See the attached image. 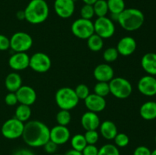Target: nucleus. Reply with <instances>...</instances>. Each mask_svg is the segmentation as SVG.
<instances>
[{
    "mask_svg": "<svg viewBox=\"0 0 156 155\" xmlns=\"http://www.w3.org/2000/svg\"><path fill=\"white\" fill-rule=\"evenodd\" d=\"M21 137L25 144L30 147H43L50 141V129L39 120H30L24 124Z\"/></svg>",
    "mask_w": 156,
    "mask_h": 155,
    "instance_id": "nucleus-1",
    "label": "nucleus"
},
{
    "mask_svg": "<svg viewBox=\"0 0 156 155\" xmlns=\"http://www.w3.org/2000/svg\"><path fill=\"white\" fill-rule=\"evenodd\" d=\"M24 12L27 22L31 24H40L48 18L50 9L45 0H30Z\"/></svg>",
    "mask_w": 156,
    "mask_h": 155,
    "instance_id": "nucleus-2",
    "label": "nucleus"
},
{
    "mask_svg": "<svg viewBox=\"0 0 156 155\" xmlns=\"http://www.w3.org/2000/svg\"><path fill=\"white\" fill-rule=\"evenodd\" d=\"M144 21V14L140 9L134 8L125 9L117 18V22L122 28L129 32L139 30L143 25Z\"/></svg>",
    "mask_w": 156,
    "mask_h": 155,
    "instance_id": "nucleus-3",
    "label": "nucleus"
},
{
    "mask_svg": "<svg viewBox=\"0 0 156 155\" xmlns=\"http://www.w3.org/2000/svg\"><path fill=\"white\" fill-rule=\"evenodd\" d=\"M55 101L60 109L70 111L79 104V99L74 89L64 87L57 90L55 94Z\"/></svg>",
    "mask_w": 156,
    "mask_h": 155,
    "instance_id": "nucleus-4",
    "label": "nucleus"
},
{
    "mask_svg": "<svg viewBox=\"0 0 156 155\" xmlns=\"http://www.w3.org/2000/svg\"><path fill=\"white\" fill-rule=\"evenodd\" d=\"M110 94L118 99H126L133 92V87L127 79L123 77L114 78L109 82Z\"/></svg>",
    "mask_w": 156,
    "mask_h": 155,
    "instance_id": "nucleus-5",
    "label": "nucleus"
},
{
    "mask_svg": "<svg viewBox=\"0 0 156 155\" xmlns=\"http://www.w3.org/2000/svg\"><path fill=\"white\" fill-rule=\"evenodd\" d=\"M33 45V39L26 32H16L10 38V48L15 53H26Z\"/></svg>",
    "mask_w": 156,
    "mask_h": 155,
    "instance_id": "nucleus-6",
    "label": "nucleus"
},
{
    "mask_svg": "<svg viewBox=\"0 0 156 155\" xmlns=\"http://www.w3.org/2000/svg\"><path fill=\"white\" fill-rule=\"evenodd\" d=\"M24 123L17 119L15 117L6 120L1 128L3 137L9 140H15L22 136Z\"/></svg>",
    "mask_w": 156,
    "mask_h": 155,
    "instance_id": "nucleus-7",
    "label": "nucleus"
},
{
    "mask_svg": "<svg viewBox=\"0 0 156 155\" xmlns=\"http://www.w3.org/2000/svg\"><path fill=\"white\" fill-rule=\"evenodd\" d=\"M72 33L75 36L82 40H87L94 33V23L91 20L79 18L72 24Z\"/></svg>",
    "mask_w": 156,
    "mask_h": 155,
    "instance_id": "nucleus-8",
    "label": "nucleus"
},
{
    "mask_svg": "<svg viewBox=\"0 0 156 155\" xmlns=\"http://www.w3.org/2000/svg\"><path fill=\"white\" fill-rule=\"evenodd\" d=\"M94 33L102 39H108L114 36L115 33V25L111 18L105 17L97 18L94 22Z\"/></svg>",
    "mask_w": 156,
    "mask_h": 155,
    "instance_id": "nucleus-9",
    "label": "nucleus"
},
{
    "mask_svg": "<svg viewBox=\"0 0 156 155\" xmlns=\"http://www.w3.org/2000/svg\"><path fill=\"white\" fill-rule=\"evenodd\" d=\"M51 59L46 53L37 52L30 56L29 67L37 73H45L51 67Z\"/></svg>",
    "mask_w": 156,
    "mask_h": 155,
    "instance_id": "nucleus-10",
    "label": "nucleus"
},
{
    "mask_svg": "<svg viewBox=\"0 0 156 155\" xmlns=\"http://www.w3.org/2000/svg\"><path fill=\"white\" fill-rule=\"evenodd\" d=\"M139 91L147 97L156 95V78L154 76L145 75L139 80L137 84Z\"/></svg>",
    "mask_w": 156,
    "mask_h": 155,
    "instance_id": "nucleus-11",
    "label": "nucleus"
},
{
    "mask_svg": "<svg viewBox=\"0 0 156 155\" xmlns=\"http://www.w3.org/2000/svg\"><path fill=\"white\" fill-rule=\"evenodd\" d=\"M54 10L61 18H69L75 12L74 0H55Z\"/></svg>",
    "mask_w": 156,
    "mask_h": 155,
    "instance_id": "nucleus-12",
    "label": "nucleus"
},
{
    "mask_svg": "<svg viewBox=\"0 0 156 155\" xmlns=\"http://www.w3.org/2000/svg\"><path fill=\"white\" fill-rule=\"evenodd\" d=\"M70 131L66 126H57L50 129V140L57 145L66 144L70 139Z\"/></svg>",
    "mask_w": 156,
    "mask_h": 155,
    "instance_id": "nucleus-13",
    "label": "nucleus"
},
{
    "mask_svg": "<svg viewBox=\"0 0 156 155\" xmlns=\"http://www.w3.org/2000/svg\"><path fill=\"white\" fill-rule=\"evenodd\" d=\"M18 98V101L20 104L31 106L36 102L37 93L33 88L27 85H22L15 92Z\"/></svg>",
    "mask_w": 156,
    "mask_h": 155,
    "instance_id": "nucleus-14",
    "label": "nucleus"
},
{
    "mask_svg": "<svg viewBox=\"0 0 156 155\" xmlns=\"http://www.w3.org/2000/svg\"><path fill=\"white\" fill-rule=\"evenodd\" d=\"M30 56L26 53H15L9 59V65L15 71H22L29 67Z\"/></svg>",
    "mask_w": 156,
    "mask_h": 155,
    "instance_id": "nucleus-15",
    "label": "nucleus"
},
{
    "mask_svg": "<svg viewBox=\"0 0 156 155\" xmlns=\"http://www.w3.org/2000/svg\"><path fill=\"white\" fill-rule=\"evenodd\" d=\"M93 75L98 81L109 83L114 78V70L107 63L99 64L94 68Z\"/></svg>",
    "mask_w": 156,
    "mask_h": 155,
    "instance_id": "nucleus-16",
    "label": "nucleus"
},
{
    "mask_svg": "<svg viewBox=\"0 0 156 155\" xmlns=\"http://www.w3.org/2000/svg\"><path fill=\"white\" fill-rule=\"evenodd\" d=\"M85 105L88 111L98 113L105 109L107 103L105 97L95 94H90L85 100Z\"/></svg>",
    "mask_w": 156,
    "mask_h": 155,
    "instance_id": "nucleus-17",
    "label": "nucleus"
},
{
    "mask_svg": "<svg viewBox=\"0 0 156 155\" xmlns=\"http://www.w3.org/2000/svg\"><path fill=\"white\" fill-rule=\"evenodd\" d=\"M136 41L132 36H124L118 41L117 50L119 55L123 56H129L136 50Z\"/></svg>",
    "mask_w": 156,
    "mask_h": 155,
    "instance_id": "nucleus-18",
    "label": "nucleus"
},
{
    "mask_svg": "<svg viewBox=\"0 0 156 155\" xmlns=\"http://www.w3.org/2000/svg\"><path fill=\"white\" fill-rule=\"evenodd\" d=\"M81 125L85 131L97 130L101 125L100 118L96 112L87 111L81 117Z\"/></svg>",
    "mask_w": 156,
    "mask_h": 155,
    "instance_id": "nucleus-19",
    "label": "nucleus"
},
{
    "mask_svg": "<svg viewBox=\"0 0 156 155\" xmlns=\"http://www.w3.org/2000/svg\"><path fill=\"white\" fill-rule=\"evenodd\" d=\"M141 65L148 74L156 75V53H146L141 59Z\"/></svg>",
    "mask_w": 156,
    "mask_h": 155,
    "instance_id": "nucleus-20",
    "label": "nucleus"
},
{
    "mask_svg": "<svg viewBox=\"0 0 156 155\" xmlns=\"http://www.w3.org/2000/svg\"><path fill=\"white\" fill-rule=\"evenodd\" d=\"M99 129L101 135L106 140H114L117 134L118 133L117 126L111 120H105L101 123Z\"/></svg>",
    "mask_w": 156,
    "mask_h": 155,
    "instance_id": "nucleus-21",
    "label": "nucleus"
},
{
    "mask_svg": "<svg viewBox=\"0 0 156 155\" xmlns=\"http://www.w3.org/2000/svg\"><path fill=\"white\" fill-rule=\"evenodd\" d=\"M5 86L9 92H16L22 86V79L17 72H11L5 79Z\"/></svg>",
    "mask_w": 156,
    "mask_h": 155,
    "instance_id": "nucleus-22",
    "label": "nucleus"
},
{
    "mask_svg": "<svg viewBox=\"0 0 156 155\" xmlns=\"http://www.w3.org/2000/svg\"><path fill=\"white\" fill-rule=\"evenodd\" d=\"M140 114L145 120L156 119V102L147 101L143 103L140 109Z\"/></svg>",
    "mask_w": 156,
    "mask_h": 155,
    "instance_id": "nucleus-23",
    "label": "nucleus"
},
{
    "mask_svg": "<svg viewBox=\"0 0 156 155\" xmlns=\"http://www.w3.org/2000/svg\"><path fill=\"white\" fill-rule=\"evenodd\" d=\"M15 117L22 122H27L31 116V109L30 106L19 104L17 106L15 112Z\"/></svg>",
    "mask_w": 156,
    "mask_h": 155,
    "instance_id": "nucleus-24",
    "label": "nucleus"
},
{
    "mask_svg": "<svg viewBox=\"0 0 156 155\" xmlns=\"http://www.w3.org/2000/svg\"><path fill=\"white\" fill-rule=\"evenodd\" d=\"M87 46L92 52H98L102 50L104 46V39L96 33L91 35L87 39Z\"/></svg>",
    "mask_w": 156,
    "mask_h": 155,
    "instance_id": "nucleus-25",
    "label": "nucleus"
},
{
    "mask_svg": "<svg viewBox=\"0 0 156 155\" xmlns=\"http://www.w3.org/2000/svg\"><path fill=\"white\" fill-rule=\"evenodd\" d=\"M108 10L113 15H120L125 9L124 0H107Z\"/></svg>",
    "mask_w": 156,
    "mask_h": 155,
    "instance_id": "nucleus-26",
    "label": "nucleus"
},
{
    "mask_svg": "<svg viewBox=\"0 0 156 155\" xmlns=\"http://www.w3.org/2000/svg\"><path fill=\"white\" fill-rule=\"evenodd\" d=\"M92 5L94 8V15H96L98 18L105 17L109 12L107 0H98Z\"/></svg>",
    "mask_w": 156,
    "mask_h": 155,
    "instance_id": "nucleus-27",
    "label": "nucleus"
},
{
    "mask_svg": "<svg viewBox=\"0 0 156 155\" xmlns=\"http://www.w3.org/2000/svg\"><path fill=\"white\" fill-rule=\"evenodd\" d=\"M86 140L84 135L82 134H76L73 135L71 138V145L73 149H75L79 151H82L85 146L87 145Z\"/></svg>",
    "mask_w": 156,
    "mask_h": 155,
    "instance_id": "nucleus-28",
    "label": "nucleus"
},
{
    "mask_svg": "<svg viewBox=\"0 0 156 155\" xmlns=\"http://www.w3.org/2000/svg\"><path fill=\"white\" fill-rule=\"evenodd\" d=\"M56 119L58 125H59V126H68L72 119V115L70 114L69 110L60 109L56 114Z\"/></svg>",
    "mask_w": 156,
    "mask_h": 155,
    "instance_id": "nucleus-29",
    "label": "nucleus"
},
{
    "mask_svg": "<svg viewBox=\"0 0 156 155\" xmlns=\"http://www.w3.org/2000/svg\"><path fill=\"white\" fill-rule=\"evenodd\" d=\"M94 94L105 97L110 94V87L108 82L98 81L94 87Z\"/></svg>",
    "mask_w": 156,
    "mask_h": 155,
    "instance_id": "nucleus-30",
    "label": "nucleus"
},
{
    "mask_svg": "<svg viewBox=\"0 0 156 155\" xmlns=\"http://www.w3.org/2000/svg\"><path fill=\"white\" fill-rule=\"evenodd\" d=\"M98 155H120V153L115 144H106L98 149Z\"/></svg>",
    "mask_w": 156,
    "mask_h": 155,
    "instance_id": "nucleus-31",
    "label": "nucleus"
},
{
    "mask_svg": "<svg viewBox=\"0 0 156 155\" xmlns=\"http://www.w3.org/2000/svg\"><path fill=\"white\" fill-rule=\"evenodd\" d=\"M119 53L115 47H108L104 51L103 58L106 62H113L117 59Z\"/></svg>",
    "mask_w": 156,
    "mask_h": 155,
    "instance_id": "nucleus-32",
    "label": "nucleus"
},
{
    "mask_svg": "<svg viewBox=\"0 0 156 155\" xmlns=\"http://www.w3.org/2000/svg\"><path fill=\"white\" fill-rule=\"evenodd\" d=\"M114 143L115 145L117 147H125L129 144V138L126 134L120 132V133H117L115 138H114Z\"/></svg>",
    "mask_w": 156,
    "mask_h": 155,
    "instance_id": "nucleus-33",
    "label": "nucleus"
},
{
    "mask_svg": "<svg viewBox=\"0 0 156 155\" xmlns=\"http://www.w3.org/2000/svg\"><path fill=\"white\" fill-rule=\"evenodd\" d=\"M74 90L79 100H85L90 94L89 88L85 84H80L77 85Z\"/></svg>",
    "mask_w": 156,
    "mask_h": 155,
    "instance_id": "nucleus-34",
    "label": "nucleus"
},
{
    "mask_svg": "<svg viewBox=\"0 0 156 155\" xmlns=\"http://www.w3.org/2000/svg\"><path fill=\"white\" fill-rule=\"evenodd\" d=\"M80 15L82 18L91 20L94 16V8L92 5H84L80 10Z\"/></svg>",
    "mask_w": 156,
    "mask_h": 155,
    "instance_id": "nucleus-35",
    "label": "nucleus"
},
{
    "mask_svg": "<svg viewBox=\"0 0 156 155\" xmlns=\"http://www.w3.org/2000/svg\"><path fill=\"white\" fill-rule=\"evenodd\" d=\"M84 136L88 144H95L99 139V134L97 130L85 131Z\"/></svg>",
    "mask_w": 156,
    "mask_h": 155,
    "instance_id": "nucleus-36",
    "label": "nucleus"
},
{
    "mask_svg": "<svg viewBox=\"0 0 156 155\" xmlns=\"http://www.w3.org/2000/svg\"><path fill=\"white\" fill-rule=\"evenodd\" d=\"M5 103L8 105V106H15L18 103V98L15 92H9L6 94L5 97Z\"/></svg>",
    "mask_w": 156,
    "mask_h": 155,
    "instance_id": "nucleus-37",
    "label": "nucleus"
},
{
    "mask_svg": "<svg viewBox=\"0 0 156 155\" xmlns=\"http://www.w3.org/2000/svg\"><path fill=\"white\" fill-rule=\"evenodd\" d=\"M82 155H98V148L95 144H87L82 151Z\"/></svg>",
    "mask_w": 156,
    "mask_h": 155,
    "instance_id": "nucleus-38",
    "label": "nucleus"
},
{
    "mask_svg": "<svg viewBox=\"0 0 156 155\" xmlns=\"http://www.w3.org/2000/svg\"><path fill=\"white\" fill-rule=\"evenodd\" d=\"M10 48V39L3 34H0V51H5Z\"/></svg>",
    "mask_w": 156,
    "mask_h": 155,
    "instance_id": "nucleus-39",
    "label": "nucleus"
},
{
    "mask_svg": "<svg viewBox=\"0 0 156 155\" xmlns=\"http://www.w3.org/2000/svg\"><path fill=\"white\" fill-rule=\"evenodd\" d=\"M43 147H44V150H45L47 153H50V154H53V153H56V150H57L58 145L50 140V141H47Z\"/></svg>",
    "mask_w": 156,
    "mask_h": 155,
    "instance_id": "nucleus-40",
    "label": "nucleus"
},
{
    "mask_svg": "<svg viewBox=\"0 0 156 155\" xmlns=\"http://www.w3.org/2000/svg\"><path fill=\"white\" fill-rule=\"evenodd\" d=\"M152 151L146 146H139L134 150L133 155H151Z\"/></svg>",
    "mask_w": 156,
    "mask_h": 155,
    "instance_id": "nucleus-41",
    "label": "nucleus"
},
{
    "mask_svg": "<svg viewBox=\"0 0 156 155\" xmlns=\"http://www.w3.org/2000/svg\"><path fill=\"white\" fill-rule=\"evenodd\" d=\"M13 155H34V153L29 149L21 148L17 150Z\"/></svg>",
    "mask_w": 156,
    "mask_h": 155,
    "instance_id": "nucleus-42",
    "label": "nucleus"
},
{
    "mask_svg": "<svg viewBox=\"0 0 156 155\" xmlns=\"http://www.w3.org/2000/svg\"><path fill=\"white\" fill-rule=\"evenodd\" d=\"M64 155H82V151H79L75 149H70V150H67Z\"/></svg>",
    "mask_w": 156,
    "mask_h": 155,
    "instance_id": "nucleus-43",
    "label": "nucleus"
},
{
    "mask_svg": "<svg viewBox=\"0 0 156 155\" xmlns=\"http://www.w3.org/2000/svg\"><path fill=\"white\" fill-rule=\"evenodd\" d=\"M17 18L19 20H25V17H24V11H18L17 12L16 15Z\"/></svg>",
    "mask_w": 156,
    "mask_h": 155,
    "instance_id": "nucleus-44",
    "label": "nucleus"
},
{
    "mask_svg": "<svg viewBox=\"0 0 156 155\" xmlns=\"http://www.w3.org/2000/svg\"><path fill=\"white\" fill-rule=\"evenodd\" d=\"M97 1L98 0H82V2L87 5H94Z\"/></svg>",
    "mask_w": 156,
    "mask_h": 155,
    "instance_id": "nucleus-45",
    "label": "nucleus"
},
{
    "mask_svg": "<svg viewBox=\"0 0 156 155\" xmlns=\"http://www.w3.org/2000/svg\"><path fill=\"white\" fill-rule=\"evenodd\" d=\"M151 155H156V149H155L153 151H152V153H151Z\"/></svg>",
    "mask_w": 156,
    "mask_h": 155,
    "instance_id": "nucleus-46",
    "label": "nucleus"
},
{
    "mask_svg": "<svg viewBox=\"0 0 156 155\" xmlns=\"http://www.w3.org/2000/svg\"><path fill=\"white\" fill-rule=\"evenodd\" d=\"M52 155H62V154H59V153H53V154Z\"/></svg>",
    "mask_w": 156,
    "mask_h": 155,
    "instance_id": "nucleus-47",
    "label": "nucleus"
},
{
    "mask_svg": "<svg viewBox=\"0 0 156 155\" xmlns=\"http://www.w3.org/2000/svg\"><path fill=\"white\" fill-rule=\"evenodd\" d=\"M155 144H156V135H155Z\"/></svg>",
    "mask_w": 156,
    "mask_h": 155,
    "instance_id": "nucleus-48",
    "label": "nucleus"
}]
</instances>
